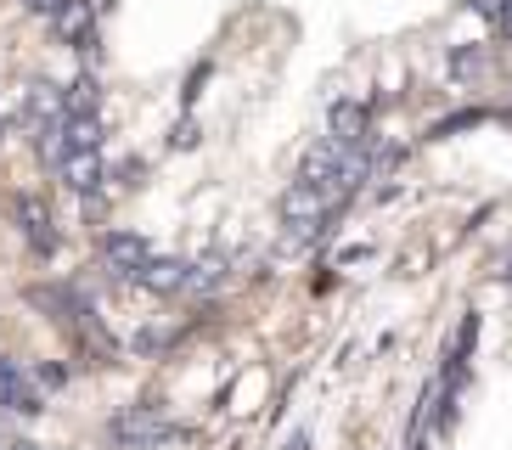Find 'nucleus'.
<instances>
[{
	"mask_svg": "<svg viewBox=\"0 0 512 450\" xmlns=\"http://www.w3.org/2000/svg\"><path fill=\"white\" fill-rule=\"evenodd\" d=\"M220 276H226V259H220V254L197 259V265H192V282H186V293H203V287H220Z\"/></svg>",
	"mask_w": 512,
	"mask_h": 450,
	"instance_id": "obj_11",
	"label": "nucleus"
},
{
	"mask_svg": "<svg viewBox=\"0 0 512 450\" xmlns=\"http://www.w3.org/2000/svg\"><path fill=\"white\" fill-rule=\"evenodd\" d=\"M23 119H29L34 130L62 124V119H68V107H62V90H57V85H29V90H23Z\"/></svg>",
	"mask_w": 512,
	"mask_h": 450,
	"instance_id": "obj_8",
	"label": "nucleus"
},
{
	"mask_svg": "<svg viewBox=\"0 0 512 450\" xmlns=\"http://www.w3.org/2000/svg\"><path fill=\"white\" fill-rule=\"evenodd\" d=\"M96 102H102V85H96L91 74H79L74 85L62 90V107H68V113H96Z\"/></svg>",
	"mask_w": 512,
	"mask_h": 450,
	"instance_id": "obj_10",
	"label": "nucleus"
},
{
	"mask_svg": "<svg viewBox=\"0 0 512 450\" xmlns=\"http://www.w3.org/2000/svg\"><path fill=\"white\" fill-rule=\"evenodd\" d=\"M51 23H57L62 45H96V0H62Z\"/></svg>",
	"mask_w": 512,
	"mask_h": 450,
	"instance_id": "obj_3",
	"label": "nucleus"
},
{
	"mask_svg": "<svg viewBox=\"0 0 512 450\" xmlns=\"http://www.w3.org/2000/svg\"><path fill=\"white\" fill-rule=\"evenodd\" d=\"M451 68H456V74H473V68H479V51H456Z\"/></svg>",
	"mask_w": 512,
	"mask_h": 450,
	"instance_id": "obj_12",
	"label": "nucleus"
},
{
	"mask_svg": "<svg viewBox=\"0 0 512 450\" xmlns=\"http://www.w3.org/2000/svg\"><path fill=\"white\" fill-rule=\"evenodd\" d=\"M12 214H17V225H23V237H29L34 254H57V225H51V209L40 203V197L23 192L12 203Z\"/></svg>",
	"mask_w": 512,
	"mask_h": 450,
	"instance_id": "obj_2",
	"label": "nucleus"
},
{
	"mask_svg": "<svg viewBox=\"0 0 512 450\" xmlns=\"http://www.w3.org/2000/svg\"><path fill=\"white\" fill-rule=\"evenodd\" d=\"M0 405H6V411H23V417H34V411H46L40 389H34L29 377L17 372L12 360H0Z\"/></svg>",
	"mask_w": 512,
	"mask_h": 450,
	"instance_id": "obj_7",
	"label": "nucleus"
},
{
	"mask_svg": "<svg viewBox=\"0 0 512 450\" xmlns=\"http://www.w3.org/2000/svg\"><path fill=\"white\" fill-rule=\"evenodd\" d=\"M102 259L119 270V276H141V265L152 259V248H147V237H136V231H107Z\"/></svg>",
	"mask_w": 512,
	"mask_h": 450,
	"instance_id": "obj_4",
	"label": "nucleus"
},
{
	"mask_svg": "<svg viewBox=\"0 0 512 450\" xmlns=\"http://www.w3.org/2000/svg\"><path fill=\"white\" fill-rule=\"evenodd\" d=\"M507 282H512V270H507Z\"/></svg>",
	"mask_w": 512,
	"mask_h": 450,
	"instance_id": "obj_17",
	"label": "nucleus"
},
{
	"mask_svg": "<svg viewBox=\"0 0 512 450\" xmlns=\"http://www.w3.org/2000/svg\"><path fill=\"white\" fill-rule=\"evenodd\" d=\"M62 180L74 186V192H85L91 197L96 186H102V147H91V152H62Z\"/></svg>",
	"mask_w": 512,
	"mask_h": 450,
	"instance_id": "obj_9",
	"label": "nucleus"
},
{
	"mask_svg": "<svg viewBox=\"0 0 512 450\" xmlns=\"http://www.w3.org/2000/svg\"><path fill=\"white\" fill-rule=\"evenodd\" d=\"M6 450H40V445H29V439H17V445H6Z\"/></svg>",
	"mask_w": 512,
	"mask_h": 450,
	"instance_id": "obj_16",
	"label": "nucleus"
},
{
	"mask_svg": "<svg viewBox=\"0 0 512 450\" xmlns=\"http://www.w3.org/2000/svg\"><path fill=\"white\" fill-rule=\"evenodd\" d=\"M366 124H372L366 102H332V113H327V130L338 147H366Z\"/></svg>",
	"mask_w": 512,
	"mask_h": 450,
	"instance_id": "obj_6",
	"label": "nucleus"
},
{
	"mask_svg": "<svg viewBox=\"0 0 512 450\" xmlns=\"http://www.w3.org/2000/svg\"><path fill=\"white\" fill-rule=\"evenodd\" d=\"M147 293H158V299H169V293H186V282H192V265L186 259H147L136 276Z\"/></svg>",
	"mask_w": 512,
	"mask_h": 450,
	"instance_id": "obj_5",
	"label": "nucleus"
},
{
	"mask_svg": "<svg viewBox=\"0 0 512 450\" xmlns=\"http://www.w3.org/2000/svg\"><path fill=\"white\" fill-rule=\"evenodd\" d=\"M107 434H113V445H124V450H158L175 428H169V417L158 411V405H130V411L113 417Z\"/></svg>",
	"mask_w": 512,
	"mask_h": 450,
	"instance_id": "obj_1",
	"label": "nucleus"
},
{
	"mask_svg": "<svg viewBox=\"0 0 512 450\" xmlns=\"http://www.w3.org/2000/svg\"><path fill=\"white\" fill-rule=\"evenodd\" d=\"M57 6H62V0H23V12H34V17H51Z\"/></svg>",
	"mask_w": 512,
	"mask_h": 450,
	"instance_id": "obj_13",
	"label": "nucleus"
},
{
	"mask_svg": "<svg viewBox=\"0 0 512 450\" xmlns=\"http://www.w3.org/2000/svg\"><path fill=\"white\" fill-rule=\"evenodd\" d=\"M0 450H6V445H0Z\"/></svg>",
	"mask_w": 512,
	"mask_h": 450,
	"instance_id": "obj_18",
	"label": "nucleus"
},
{
	"mask_svg": "<svg viewBox=\"0 0 512 450\" xmlns=\"http://www.w3.org/2000/svg\"><path fill=\"white\" fill-rule=\"evenodd\" d=\"M287 450H310V439H304V434H299V439H293V445H287Z\"/></svg>",
	"mask_w": 512,
	"mask_h": 450,
	"instance_id": "obj_15",
	"label": "nucleus"
},
{
	"mask_svg": "<svg viewBox=\"0 0 512 450\" xmlns=\"http://www.w3.org/2000/svg\"><path fill=\"white\" fill-rule=\"evenodd\" d=\"M473 6H479L484 17H501V12H507V0H473Z\"/></svg>",
	"mask_w": 512,
	"mask_h": 450,
	"instance_id": "obj_14",
	"label": "nucleus"
}]
</instances>
